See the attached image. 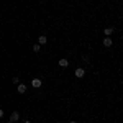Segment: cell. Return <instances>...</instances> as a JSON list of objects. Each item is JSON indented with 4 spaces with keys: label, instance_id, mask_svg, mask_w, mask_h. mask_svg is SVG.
Returning a JSON list of instances; mask_svg holds the SVG:
<instances>
[{
    "label": "cell",
    "instance_id": "1",
    "mask_svg": "<svg viewBox=\"0 0 123 123\" xmlns=\"http://www.w3.org/2000/svg\"><path fill=\"white\" fill-rule=\"evenodd\" d=\"M74 76H76L77 79H82V77L85 76V71L82 69V67H79V69H76V72H74Z\"/></svg>",
    "mask_w": 123,
    "mask_h": 123
},
{
    "label": "cell",
    "instance_id": "7",
    "mask_svg": "<svg viewBox=\"0 0 123 123\" xmlns=\"http://www.w3.org/2000/svg\"><path fill=\"white\" fill-rule=\"evenodd\" d=\"M38 43H39V44H46L48 38H46V36H38Z\"/></svg>",
    "mask_w": 123,
    "mask_h": 123
},
{
    "label": "cell",
    "instance_id": "2",
    "mask_svg": "<svg viewBox=\"0 0 123 123\" xmlns=\"http://www.w3.org/2000/svg\"><path fill=\"white\" fill-rule=\"evenodd\" d=\"M20 120V113L18 112H13V113L10 115V122H18Z\"/></svg>",
    "mask_w": 123,
    "mask_h": 123
},
{
    "label": "cell",
    "instance_id": "12",
    "mask_svg": "<svg viewBox=\"0 0 123 123\" xmlns=\"http://www.w3.org/2000/svg\"><path fill=\"white\" fill-rule=\"evenodd\" d=\"M7 123H13V122H7Z\"/></svg>",
    "mask_w": 123,
    "mask_h": 123
},
{
    "label": "cell",
    "instance_id": "8",
    "mask_svg": "<svg viewBox=\"0 0 123 123\" xmlns=\"http://www.w3.org/2000/svg\"><path fill=\"white\" fill-rule=\"evenodd\" d=\"M104 33L107 35V36H110V35L113 33V28H105V31H104Z\"/></svg>",
    "mask_w": 123,
    "mask_h": 123
},
{
    "label": "cell",
    "instance_id": "3",
    "mask_svg": "<svg viewBox=\"0 0 123 123\" xmlns=\"http://www.w3.org/2000/svg\"><path fill=\"white\" fill-rule=\"evenodd\" d=\"M17 92H18V94H25V92H26V85H25V84H18Z\"/></svg>",
    "mask_w": 123,
    "mask_h": 123
},
{
    "label": "cell",
    "instance_id": "9",
    "mask_svg": "<svg viewBox=\"0 0 123 123\" xmlns=\"http://www.w3.org/2000/svg\"><path fill=\"white\" fill-rule=\"evenodd\" d=\"M39 49H41V48H39V44H35V46H33V51H35V53H38Z\"/></svg>",
    "mask_w": 123,
    "mask_h": 123
},
{
    "label": "cell",
    "instance_id": "5",
    "mask_svg": "<svg viewBox=\"0 0 123 123\" xmlns=\"http://www.w3.org/2000/svg\"><path fill=\"white\" fill-rule=\"evenodd\" d=\"M112 44H113L112 38H105V39H104V46H105V48H110Z\"/></svg>",
    "mask_w": 123,
    "mask_h": 123
},
{
    "label": "cell",
    "instance_id": "4",
    "mask_svg": "<svg viewBox=\"0 0 123 123\" xmlns=\"http://www.w3.org/2000/svg\"><path fill=\"white\" fill-rule=\"evenodd\" d=\"M31 85H33L35 89H39V87H41V80H39V79H33V80H31Z\"/></svg>",
    "mask_w": 123,
    "mask_h": 123
},
{
    "label": "cell",
    "instance_id": "10",
    "mask_svg": "<svg viewBox=\"0 0 123 123\" xmlns=\"http://www.w3.org/2000/svg\"><path fill=\"white\" fill-rule=\"evenodd\" d=\"M2 117H3V110L0 108V118H2Z\"/></svg>",
    "mask_w": 123,
    "mask_h": 123
},
{
    "label": "cell",
    "instance_id": "11",
    "mask_svg": "<svg viewBox=\"0 0 123 123\" xmlns=\"http://www.w3.org/2000/svg\"><path fill=\"white\" fill-rule=\"evenodd\" d=\"M69 123H76V122H74V120H72V122H69Z\"/></svg>",
    "mask_w": 123,
    "mask_h": 123
},
{
    "label": "cell",
    "instance_id": "6",
    "mask_svg": "<svg viewBox=\"0 0 123 123\" xmlns=\"http://www.w3.org/2000/svg\"><path fill=\"white\" fill-rule=\"evenodd\" d=\"M59 66H61V67H67V66H69V61L64 59V57H62V59H59Z\"/></svg>",
    "mask_w": 123,
    "mask_h": 123
}]
</instances>
